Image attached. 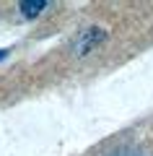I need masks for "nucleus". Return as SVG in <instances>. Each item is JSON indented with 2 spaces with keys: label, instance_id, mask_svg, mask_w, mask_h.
Returning <instances> with one entry per match:
<instances>
[{
  "label": "nucleus",
  "instance_id": "obj_2",
  "mask_svg": "<svg viewBox=\"0 0 153 156\" xmlns=\"http://www.w3.org/2000/svg\"><path fill=\"white\" fill-rule=\"evenodd\" d=\"M47 8H49L47 0H23V3H18V11H21V16L29 18V21H34L37 16H42Z\"/></svg>",
  "mask_w": 153,
  "mask_h": 156
},
{
  "label": "nucleus",
  "instance_id": "obj_3",
  "mask_svg": "<svg viewBox=\"0 0 153 156\" xmlns=\"http://www.w3.org/2000/svg\"><path fill=\"white\" fill-rule=\"evenodd\" d=\"M8 52H11V50H5V47H0V62H3V60L8 57Z\"/></svg>",
  "mask_w": 153,
  "mask_h": 156
},
{
  "label": "nucleus",
  "instance_id": "obj_1",
  "mask_svg": "<svg viewBox=\"0 0 153 156\" xmlns=\"http://www.w3.org/2000/svg\"><path fill=\"white\" fill-rule=\"evenodd\" d=\"M101 42H106V31L101 26H88V29H81L75 37V42H73V50H75L78 57L88 55V52H93Z\"/></svg>",
  "mask_w": 153,
  "mask_h": 156
}]
</instances>
